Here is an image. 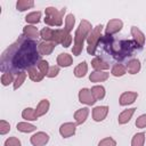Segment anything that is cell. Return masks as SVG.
<instances>
[{
    "instance_id": "cell-1",
    "label": "cell",
    "mask_w": 146,
    "mask_h": 146,
    "mask_svg": "<svg viewBox=\"0 0 146 146\" xmlns=\"http://www.w3.org/2000/svg\"><path fill=\"white\" fill-rule=\"evenodd\" d=\"M39 43L35 40L24 35L13 42L0 57V70L2 73L18 74L38 65L41 60V55L38 49Z\"/></svg>"
},
{
    "instance_id": "cell-2",
    "label": "cell",
    "mask_w": 146,
    "mask_h": 146,
    "mask_svg": "<svg viewBox=\"0 0 146 146\" xmlns=\"http://www.w3.org/2000/svg\"><path fill=\"white\" fill-rule=\"evenodd\" d=\"M100 43L113 58L119 60L131 57L137 48L141 49V47H139L133 40H115L112 38V35H105L102 38L99 44Z\"/></svg>"
},
{
    "instance_id": "cell-3",
    "label": "cell",
    "mask_w": 146,
    "mask_h": 146,
    "mask_svg": "<svg viewBox=\"0 0 146 146\" xmlns=\"http://www.w3.org/2000/svg\"><path fill=\"white\" fill-rule=\"evenodd\" d=\"M92 30L91 23L87 19H82L74 34V43L72 47V54L74 56H80L83 49V43L87 40L90 31Z\"/></svg>"
},
{
    "instance_id": "cell-4",
    "label": "cell",
    "mask_w": 146,
    "mask_h": 146,
    "mask_svg": "<svg viewBox=\"0 0 146 146\" xmlns=\"http://www.w3.org/2000/svg\"><path fill=\"white\" fill-rule=\"evenodd\" d=\"M66 9L63 8L58 10L55 7H47L44 9V18L43 22L48 26H62L63 25V17Z\"/></svg>"
},
{
    "instance_id": "cell-5",
    "label": "cell",
    "mask_w": 146,
    "mask_h": 146,
    "mask_svg": "<svg viewBox=\"0 0 146 146\" xmlns=\"http://www.w3.org/2000/svg\"><path fill=\"white\" fill-rule=\"evenodd\" d=\"M103 25L102 24H98L96 25L89 33L88 38H87V51L89 55H96V50H97V47L102 40V31H103Z\"/></svg>"
},
{
    "instance_id": "cell-6",
    "label": "cell",
    "mask_w": 146,
    "mask_h": 146,
    "mask_svg": "<svg viewBox=\"0 0 146 146\" xmlns=\"http://www.w3.org/2000/svg\"><path fill=\"white\" fill-rule=\"evenodd\" d=\"M72 35L71 33L66 32L64 29H57L54 32V39L52 42L57 46V44H62L64 48H68L72 44Z\"/></svg>"
},
{
    "instance_id": "cell-7",
    "label": "cell",
    "mask_w": 146,
    "mask_h": 146,
    "mask_svg": "<svg viewBox=\"0 0 146 146\" xmlns=\"http://www.w3.org/2000/svg\"><path fill=\"white\" fill-rule=\"evenodd\" d=\"M123 27V22L119 18L110 19L105 27V35H113L117 32H120Z\"/></svg>"
},
{
    "instance_id": "cell-8",
    "label": "cell",
    "mask_w": 146,
    "mask_h": 146,
    "mask_svg": "<svg viewBox=\"0 0 146 146\" xmlns=\"http://www.w3.org/2000/svg\"><path fill=\"white\" fill-rule=\"evenodd\" d=\"M78 97H79V102H80V103L86 104V105H88V106H91V105H94V104L97 102V100L95 99V97L92 96L91 90L88 89V88H82V89L79 91Z\"/></svg>"
},
{
    "instance_id": "cell-9",
    "label": "cell",
    "mask_w": 146,
    "mask_h": 146,
    "mask_svg": "<svg viewBox=\"0 0 146 146\" xmlns=\"http://www.w3.org/2000/svg\"><path fill=\"white\" fill-rule=\"evenodd\" d=\"M76 123L74 122H65V123H63V124H60V127H59V133H60V136L63 137V138H70V137H72L74 133H75V131H76Z\"/></svg>"
},
{
    "instance_id": "cell-10",
    "label": "cell",
    "mask_w": 146,
    "mask_h": 146,
    "mask_svg": "<svg viewBox=\"0 0 146 146\" xmlns=\"http://www.w3.org/2000/svg\"><path fill=\"white\" fill-rule=\"evenodd\" d=\"M30 141L33 146H43L49 141V135L43 131H38L31 136Z\"/></svg>"
},
{
    "instance_id": "cell-11",
    "label": "cell",
    "mask_w": 146,
    "mask_h": 146,
    "mask_svg": "<svg viewBox=\"0 0 146 146\" xmlns=\"http://www.w3.org/2000/svg\"><path fill=\"white\" fill-rule=\"evenodd\" d=\"M108 114V106L102 105V106H96L92 108V119L95 122H102L106 119Z\"/></svg>"
},
{
    "instance_id": "cell-12",
    "label": "cell",
    "mask_w": 146,
    "mask_h": 146,
    "mask_svg": "<svg viewBox=\"0 0 146 146\" xmlns=\"http://www.w3.org/2000/svg\"><path fill=\"white\" fill-rule=\"evenodd\" d=\"M137 97H138V94L136 91H124L121 94V96L119 98V104L121 106H128V105L135 103Z\"/></svg>"
},
{
    "instance_id": "cell-13",
    "label": "cell",
    "mask_w": 146,
    "mask_h": 146,
    "mask_svg": "<svg viewBox=\"0 0 146 146\" xmlns=\"http://www.w3.org/2000/svg\"><path fill=\"white\" fill-rule=\"evenodd\" d=\"M130 32H131V35H132L133 41H135L139 47L143 48V46L145 44V34L143 33V31L139 30L137 26H131Z\"/></svg>"
},
{
    "instance_id": "cell-14",
    "label": "cell",
    "mask_w": 146,
    "mask_h": 146,
    "mask_svg": "<svg viewBox=\"0 0 146 146\" xmlns=\"http://www.w3.org/2000/svg\"><path fill=\"white\" fill-rule=\"evenodd\" d=\"M110 73L106 71H94L89 74V80L94 83H98V82H104L108 79Z\"/></svg>"
},
{
    "instance_id": "cell-15",
    "label": "cell",
    "mask_w": 146,
    "mask_h": 146,
    "mask_svg": "<svg viewBox=\"0 0 146 146\" xmlns=\"http://www.w3.org/2000/svg\"><path fill=\"white\" fill-rule=\"evenodd\" d=\"M56 44L54 42H49V41H41L38 46V49H39V52L41 56H48L50 55L54 49H55Z\"/></svg>"
},
{
    "instance_id": "cell-16",
    "label": "cell",
    "mask_w": 146,
    "mask_h": 146,
    "mask_svg": "<svg viewBox=\"0 0 146 146\" xmlns=\"http://www.w3.org/2000/svg\"><path fill=\"white\" fill-rule=\"evenodd\" d=\"M57 65L60 67H70L73 64V57L67 52H62L57 56Z\"/></svg>"
},
{
    "instance_id": "cell-17",
    "label": "cell",
    "mask_w": 146,
    "mask_h": 146,
    "mask_svg": "<svg viewBox=\"0 0 146 146\" xmlns=\"http://www.w3.org/2000/svg\"><path fill=\"white\" fill-rule=\"evenodd\" d=\"M91 66L94 67L95 71H106L110 68V64L108 62L104 60L102 57L96 56L95 58H92L91 60Z\"/></svg>"
},
{
    "instance_id": "cell-18",
    "label": "cell",
    "mask_w": 146,
    "mask_h": 146,
    "mask_svg": "<svg viewBox=\"0 0 146 146\" xmlns=\"http://www.w3.org/2000/svg\"><path fill=\"white\" fill-rule=\"evenodd\" d=\"M88 115H89V108L88 107H82L78 111L74 112V120H75V123L78 125L80 124H83L86 122V120L88 119Z\"/></svg>"
},
{
    "instance_id": "cell-19",
    "label": "cell",
    "mask_w": 146,
    "mask_h": 146,
    "mask_svg": "<svg viewBox=\"0 0 146 146\" xmlns=\"http://www.w3.org/2000/svg\"><path fill=\"white\" fill-rule=\"evenodd\" d=\"M136 110H137V108L132 107V108H128V110L122 111V112L119 114V116H117V122H119V124H125V123H128V122L131 120L132 115L135 114Z\"/></svg>"
},
{
    "instance_id": "cell-20",
    "label": "cell",
    "mask_w": 146,
    "mask_h": 146,
    "mask_svg": "<svg viewBox=\"0 0 146 146\" xmlns=\"http://www.w3.org/2000/svg\"><path fill=\"white\" fill-rule=\"evenodd\" d=\"M23 35L29 38V39L34 40V39H38L40 36V32H39V30L34 25L27 24V25H25L23 27Z\"/></svg>"
},
{
    "instance_id": "cell-21",
    "label": "cell",
    "mask_w": 146,
    "mask_h": 146,
    "mask_svg": "<svg viewBox=\"0 0 146 146\" xmlns=\"http://www.w3.org/2000/svg\"><path fill=\"white\" fill-rule=\"evenodd\" d=\"M125 67H127V72L129 74L133 75V74H137L140 71L141 64H140V60L138 58H132V59H130L128 62V64L125 65Z\"/></svg>"
},
{
    "instance_id": "cell-22",
    "label": "cell",
    "mask_w": 146,
    "mask_h": 146,
    "mask_svg": "<svg viewBox=\"0 0 146 146\" xmlns=\"http://www.w3.org/2000/svg\"><path fill=\"white\" fill-rule=\"evenodd\" d=\"M87 73H88V64H87V62H81V63H79V64L75 66L74 71H73L74 76H75V78H79V79L86 76Z\"/></svg>"
},
{
    "instance_id": "cell-23",
    "label": "cell",
    "mask_w": 146,
    "mask_h": 146,
    "mask_svg": "<svg viewBox=\"0 0 146 146\" xmlns=\"http://www.w3.org/2000/svg\"><path fill=\"white\" fill-rule=\"evenodd\" d=\"M22 117L25 120V121H36L38 119H39V116H38V114H36V112H35V110L34 108H32V107H26V108H24L23 110V112H22Z\"/></svg>"
},
{
    "instance_id": "cell-24",
    "label": "cell",
    "mask_w": 146,
    "mask_h": 146,
    "mask_svg": "<svg viewBox=\"0 0 146 146\" xmlns=\"http://www.w3.org/2000/svg\"><path fill=\"white\" fill-rule=\"evenodd\" d=\"M49 107H50V103L48 99H41L39 102V104L36 105V108H35V112L38 114V116H42L44 115L48 111H49Z\"/></svg>"
},
{
    "instance_id": "cell-25",
    "label": "cell",
    "mask_w": 146,
    "mask_h": 146,
    "mask_svg": "<svg viewBox=\"0 0 146 146\" xmlns=\"http://www.w3.org/2000/svg\"><path fill=\"white\" fill-rule=\"evenodd\" d=\"M17 130L21 131V132H24V133H30V132H33L36 130V127L27 121H24V122H18L17 125H16Z\"/></svg>"
},
{
    "instance_id": "cell-26",
    "label": "cell",
    "mask_w": 146,
    "mask_h": 146,
    "mask_svg": "<svg viewBox=\"0 0 146 146\" xmlns=\"http://www.w3.org/2000/svg\"><path fill=\"white\" fill-rule=\"evenodd\" d=\"M27 75H29V78H30L33 82H40V81H42L43 78H44V75H43L35 66L27 70Z\"/></svg>"
},
{
    "instance_id": "cell-27",
    "label": "cell",
    "mask_w": 146,
    "mask_h": 146,
    "mask_svg": "<svg viewBox=\"0 0 146 146\" xmlns=\"http://www.w3.org/2000/svg\"><path fill=\"white\" fill-rule=\"evenodd\" d=\"M41 11H32V13H29L26 16H25V22L30 25H34V24H38L41 19Z\"/></svg>"
},
{
    "instance_id": "cell-28",
    "label": "cell",
    "mask_w": 146,
    "mask_h": 146,
    "mask_svg": "<svg viewBox=\"0 0 146 146\" xmlns=\"http://www.w3.org/2000/svg\"><path fill=\"white\" fill-rule=\"evenodd\" d=\"M90 90H91V94H92V96L95 97L96 100H102V99L105 97V95H106L105 88H104L103 86H99V84L94 86Z\"/></svg>"
},
{
    "instance_id": "cell-29",
    "label": "cell",
    "mask_w": 146,
    "mask_h": 146,
    "mask_svg": "<svg viewBox=\"0 0 146 146\" xmlns=\"http://www.w3.org/2000/svg\"><path fill=\"white\" fill-rule=\"evenodd\" d=\"M127 73V67L123 65V64H114L111 68V74L113 76H116V78H120V76H123L124 74Z\"/></svg>"
},
{
    "instance_id": "cell-30",
    "label": "cell",
    "mask_w": 146,
    "mask_h": 146,
    "mask_svg": "<svg viewBox=\"0 0 146 146\" xmlns=\"http://www.w3.org/2000/svg\"><path fill=\"white\" fill-rule=\"evenodd\" d=\"M34 7V1L33 0H18L16 2V9L18 11H25L30 8Z\"/></svg>"
},
{
    "instance_id": "cell-31",
    "label": "cell",
    "mask_w": 146,
    "mask_h": 146,
    "mask_svg": "<svg viewBox=\"0 0 146 146\" xmlns=\"http://www.w3.org/2000/svg\"><path fill=\"white\" fill-rule=\"evenodd\" d=\"M54 32H55V30H52V29H50V27H43V29L40 31V38L42 39V41L52 42Z\"/></svg>"
},
{
    "instance_id": "cell-32",
    "label": "cell",
    "mask_w": 146,
    "mask_h": 146,
    "mask_svg": "<svg viewBox=\"0 0 146 146\" xmlns=\"http://www.w3.org/2000/svg\"><path fill=\"white\" fill-rule=\"evenodd\" d=\"M146 135L144 132H137L131 139V146H144Z\"/></svg>"
},
{
    "instance_id": "cell-33",
    "label": "cell",
    "mask_w": 146,
    "mask_h": 146,
    "mask_svg": "<svg viewBox=\"0 0 146 146\" xmlns=\"http://www.w3.org/2000/svg\"><path fill=\"white\" fill-rule=\"evenodd\" d=\"M74 25H75V16L73 14H67L66 17H65V27H64V30L66 32L71 33Z\"/></svg>"
},
{
    "instance_id": "cell-34",
    "label": "cell",
    "mask_w": 146,
    "mask_h": 146,
    "mask_svg": "<svg viewBox=\"0 0 146 146\" xmlns=\"http://www.w3.org/2000/svg\"><path fill=\"white\" fill-rule=\"evenodd\" d=\"M26 76H27V73H26V72H21V73H18V74L16 75L15 81H14V83H13V88H14V90H17L18 88L22 87V84L25 82Z\"/></svg>"
},
{
    "instance_id": "cell-35",
    "label": "cell",
    "mask_w": 146,
    "mask_h": 146,
    "mask_svg": "<svg viewBox=\"0 0 146 146\" xmlns=\"http://www.w3.org/2000/svg\"><path fill=\"white\" fill-rule=\"evenodd\" d=\"M14 81H15L14 74H11V73H2L1 74V84L3 87H7L10 83H14Z\"/></svg>"
},
{
    "instance_id": "cell-36",
    "label": "cell",
    "mask_w": 146,
    "mask_h": 146,
    "mask_svg": "<svg viewBox=\"0 0 146 146\" xmlns=\"http://www.w3.org/2000/svg\"><path fill=\"white\" fill-rule=\"evenodd\" d=\"M38 70L43 74V75H47L48 74V71H49V63L47 62V60H44V59H41L39 63H38Z\"/></svg>"
},
{
    "instance_id": "cell-37",
    "label": "cell",
    "mask_w": 146,
    "mask_h": 146,
    "mask_svg": "<svg viewBox=\"0 0 146 146\" xmlns=\"http://www.w3.org/2000/svg\"><path fill=\"white\" fill-rule=\"evenodd\" d=\"M3 146H22V143L17 137H9L5 140Z\"/></svg>"
},
{
    "instance_id": "cell-38",
    "label": "cell",
    "mask_w": 146,
    "mask_h": 146,
    "mask_svg": "<svg viewBox=\"0 0 146 146\" xmlns=\"http://www.w3.org/2000/svg\"><path fill=\"white\" fill-rule=\"evenodd\" d=\"M98 146H116V141L112 137H105L98 143Z\"/></svg>"
},
{
    "instance_id": "cell-39",
    "label": "cell",
    "mask_w": 146,
    "mask_h": 146,
    "mask_svg": "<svg viewBox=\"0 0 146 146\" xmlns=\"http://www.w3.org/2000/svg\"><path fill=\"white\" fill-rule=\"evenodd\" d=\"M10 131V124L6 120L0 121V135H7Z\"/></svg>"
},
{
    "instance_id": "cell-40",
    "label": "cell",
    "mask_w": 146,
    "mask_h": 146,
    "mask_svg": "<svg viewBox=\"0 0 146 146\" xmlns=\"http://www.w3.org/2000/svg\"><path fill=\"white\" fill-rule=\"evenodd\" d=\"M136 127L140 129L146 128V114H141L136 119Z\"/></svg>"
},
{
    "instance_id": "cell-41",
    "label": "cell",
    "mask_w": 146,
    "mask_h": 146,
    "mask_svg": "<svg viewBox=\"0 0 146 146\" xmlns=\"http://www.w3.org/2000/svg\"><path fill=\"white\" fill-rule=\"evenodd\" d=\"M59 73V66L58 65H52L49 67V71H48V74L47 76L48 78H56Z\"/></svg>"
}]
</instances>
